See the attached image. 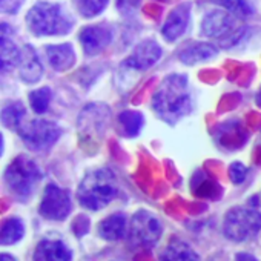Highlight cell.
Listing matches in <instances>:
<instances>
[{"label": "cell", "mask_w": 261, "mask_h": 261, "mask_svg": "<svg viewBox=\"0 0 261 261\" xmlns=\"http://www.w3.org/2000/svg\"><path fill=\"white\" fill-rule=\"evenodd\" d=\"M214 189H215V185L204 175L203 178H201V181H200V186L198 188H195V194L197 195H200V197H211L212 195V192H214Z\"/></svg>", "instance_id": "obj_28"}, {"label": "cell", "mask_w": 261, "mask_h": 261, "mask_svg": "<svg viewBox=\"0 0 261 261\" xmlns=\"http://www.w3.org/2000/svg\"><path fill=\"white\" fill-rule=\"evenodd\" d=\"M143 115L137 111H124L118 115V124L121 136L124 137H136L143 127Z\"/></svg>", "instance_id": "obj_21"}, {"label": "cell", "mask_w": 261, "mask_h": 261, "mask_svg": "<svg viewBox=\"0 0 261 261\" xmlns=\"http://www.w3.org/2000/svg\"><path fill=\"white\" fill-rule=\"evenodd\" d=\"M218 54V48L211 43H189L180 53L178 59L185 65H195L203 60H209Z\"/></svg>", "instance_id": "obj_17"}, {"label": "cell", "mask_w": 261, "mask_h": 261, "mask_svg": "<svg viewBox=\"0 0 261 261\" xmlns=\"http://www.w3.org/2000/svg\"><path fill=\"white\" fill-rule=\"evenodd\" d=\"M211 2L226 8L230 14L238 16V17H246L252 14L250 7L244 2V0H211Z\"/></svg>", "instance_id": "obj_25"}, {"label": "cell", "mask_w": 261, "mask_h": 261, "mask_svg": "<svg viewBox=\"0 0 261 261\" xmlns=\"http://www.w3.org/2000/svg\"><path fill=\"white\" fill-rule=\"evenodd\" d=\"M2 152H4V137L0 134V155H2Z\"/></svg>", "instance_id": "obj_31"}, {"label": "cell", "mask_w": 261, "mask_h": 261, "mask_svg": "<svg viewBox=\"0 0 261 261\" xmlns=\"http://www.w3.org/2000/svg\"><path fill=\"white\" fill-rule=\"evenodd\" d=\"M25 118H27V109L20 101L5 106L2 109V112H0V121H2L7 127L14 129V130L23 123Z\"/></svg>", "instance_id": "obj_22"}, {"label": "cell", "mask_w": 261, "mask_h": 261, "mask_svg": "<svg viewBox=\"0 0 261 261\" xmlns=\"http://www.w3.org/2000/svg\"><path fill=\"white\" fill-rule=\"evenodd\" d=\"M71 258V249L60 240H42L34 253V259L42 261H69Z\"/></svg>", "instance_id": "obj_14"}, {"label": "cell", "mask_w": 261, "mask_h": 261, "mask_svg": "<svg viewBox=\"0 0 261 261\" xmlns=\"http://www.w3.org/2000/svg\"><path fill=\"white\" fill-rule=\"evenodd\" d=\"M74 4L82 16L94 17L106 8L108 0H74Z\"/></svg>", "instance_id": "obj_24"}, {"label": "cell", "mask_w": 261, "mask_h": 261, "mask_svg": "<svg viewBox=\"0 0 261 261\" xmlns=\"http://www.w3.org/2000/svg\"><path fill=\"white\" fill-rule=\"evenodd\" d=\"M42 217L54 221H62L71 214V198L69 194L60 189L57 185L51 183L46 186L40 207Z\"/></svg>", "instance_id": "obj_8"}, {"label": "cell", "mask_w": 261, "mask_h": 261, "mask_svg": "<svg viewBox=\"0 0 261 261\" xmlns=\"http://www.w3.org/2000/svg\"><path fill=\"white\" fill-rule=\"evenodd\" d=\"M80 42L88 56H95L109 46L112 42V31L105 25H92L82 31Z\"/></svg>", "instance_id": "obj_10"}, {"label": "cell", "mask_w": 261, "mask_h": 261, "mask_svg": "<svg viewBox=\"0 0 261 261\" xmlns=\"http://www.w3.org/2000/svg\"><path fill=\"white\" fill-rule=\"evenodd\" d=\"M163 233L162 221L148 211H139L130 220L129 227V243L137 249L154 247Z\"/></svg>", "instance_id": "obj_7"}, {"label": "cell", "mask_w": 261, "mask_h": 261, "mask_svg": "<svg viewBox=\"0 0 261 261\" xmlns=\"http://www.w3.org/2000/svg\"><path fill=\"white\" fill-rule=\"evenodd\" d=\"M118 195V181L115 174L108 168L89 171L77 191L79 203L91 211L106 207Z\"/></svg>", "instance_id": "obj_2"}, {"label": "cell", "mask_w": 261, "mask_h": 261, "mask_svg": "<svg viewBox=\"0 0 261 261\" xmlns=\"http://www.w3.org/2000/svg\"><path fill=\"white\" fill-rule=\"evenodd\" d=\"M19 69H20V77L23 82L36 83L40 80V77L43 74V68H42V63H40L36 51L31 46H25L22 49Z\"/></svg>", "instance_id": "obj_15"}, {"label": "cell", "mask_w": 261, "mask_h": 261, "mask_svg": "<svg viewBox=\"0 0 261 261\" xmlns=\"http://www.w3.org/2000/svg\"><path fill=\"white\" fill-rule=\"evenodd\" d=\"M23 0H0V13L14 14L20 10Z\"/></svg>", "instance_id": "obj_27"}, {"label": "cell", "mask_w": 261, "mask_h": 261, "mask_svg": "<svg viewBox=\"0 0 261 261\" xmlns=\"http://www.w3.org/2000/svg\"><path fill=\"white\" fill-rule=\"evenodd\" d=\"M162 259H175V261H191V259H200L198 253L185 241L181 240H172L169 246L162 253Z\"/></svg>", "instance_id": "obj_20"}, {"label": "cell", "mask_w": 261, "mask_h": 261, "mask_svg": "<svg viewBox=\"0 0 261 261\" xmlns=\"http://www.w3.org/2000/svg\"><path fill=\"white\" fill-rule=\"evenodd\" d=\"M162 54H163V51L155 42L146 40L134 49V53L129 56V59L123 65L133 68V69L146 71L162 59Z\"/></svg>", "instance_id": "obj_11"}, {"label": "cell", "mask_w": 261, "mask_h": 261, "mask_svg": "<svg viewBox=\"0 0 261 261\" xmlns=\"http://www.w3.org/2000/svg\"><path fill=\"white\" fill-rule=\"evenodd\" d=\"M42 177L43 172L39 165L33 159L20 154L7 168L4 180L8 192L14 198L25 201L34 194V189L40 183Z\"/></svg>", "instance_id": "obj_3"}, {"label": "cell", "mask_w": 261, "mask_h": 261, "mask_svg": "<svg viewBox=\"0 0 261 261\" xmlns=\"http://www.w3.org/2000/svg\"><path fill=\"white\" fill-rule=\"evenodd\" d=\"M51 89L49 88H40L37 91H33L30 94V105L36 114H45L48 111L49 101H51Z\"/></svg>", "instance_id": "obj_23"}, {"label": "cell", "mask_w": 261, "mask_h": 261, "mask_svg": "<svg viewBox=\"0 0 261 261\" xmlns=\"http://www.w3.org/2000/svg\"><path fill=\"white\" fill-rule=\"evenodd\" d=\"M229 177L233 185H241L247 177V168L240 162H233L229 166Z\"/></svg>", "instance_id": "obj_26"}, {"label": "cell", "mask_w": 261, "mask_h": 261, "mask_svg": "<svg viewBox=\"0 0 261 261\" xmlns=\"http://www.w3.org/2000/svg\"><path fill=\"white\" fill-rule=\"evenodd\" d=\"M261 232V214L247 207L230 209L223 221V233L233 243L253 240Z\"/></svg>", "instance_id": "obj_5"}, {"label": "cell", "mask_w": 261, "mask_h": 261, "mask_svg": "<svg viewBox=\"0 0 261 261\" xmlns=\"http://www.w3.org/2000/svg\"><path fill=\"white\" fill-rule=\"evenodd\" d=\"M152 108L157 115L174 124L192 111L188 77L183 74L168 75L152 97Z\"/></svg>", "instance_id": "obj_1"}, {"label": "cell", "mask_w": 261, "mask_h": 261, "mask_svg": "<svg viewBox=\"0 0 261 261\" xmlns=\"http://www.w3.org/2000/svg\"><path fill=\"white\" fill-rule=\"evenodd\" d=\"M46 54L51 66L56 71H68L75 63V51L69 43L65 45H49L46 46Z\"/></svg>", "instance_id": "obj_16"}, {"label": "cell", "mask_w": 261, "mask_h": 261, "mask_svg": "<svg viewBox=\"0 0 261 261\" xmlns=\"http://www.w3.org/2000/svg\"><path fill=\"white\" fill-rule=\"evenodd\" d=\"M0 259H14L13 256H8V255H0Z\"/></svg>", "instance_id": "obj_32"}, {"label": "cell", "mask_w": 261, "mask_h": 261, "mask_svg": "<svg viewBox=\"0 0 261 261\" xmlns=\"http://www.w3.org/2000/svg\"><path fill=\"white\" fill-rule=\"evenodd\" d=\"M189 17H191V11H189V5H180L177 7L168 17L166 23L163 25V37L169 42L177 40L178 37H181L189 25Z\"/></svg>", "instance_id": "obj_13"}, {"label": "cell", "mask_w": 261, "mask_h": 261, "mask_svg": "<svg viewBox=\"0 0 261 261\" xmlns=\"http://www.w3.org/2000/svg\"><path fill=\"white\" fill-rule=\"evenodd\" d=\"M28 28L37 36L68 34L72 28L71 17L57 4L39 2L27 14Z\"/></svg>", "instance_id": "obj_4"}, {"label": "cell", "mask_w": 261, "mask_h": 261, "mask_svg": "<svg viewBox=\"0 0 261 261\" xmlns=\"http://www.w3.org/2000/svg\"><path fill=\"white\" fill-rule=\"evenodd\" d=\"M20 56L22 49L17 48L13 39V28L7 23H0V72L19 66Z\"/></svg>", "instance_id": "obj_9"}, {"label": "cell", "mask_w": 261, "mask_h": 261, "mask_svg": "<svg viewBox=\"0 0 261 261\" xmlns=\"http://www.w3.org/2000/svg\"><path fill=\"white\" fill-rule=\"evenodd\" d=\"M235 258H237V259H252V261H256V256H253V255H246V253H238Z\"/></svg>", "instance_id": "obj_29"}, {"label": "cell", "mask_w": 261, "mask_h": 261, "mask_svg": "<svg viewBox=\"0 0 261 261\" xmlns=\"http://www.w3.org/2000/svg\"><path fill=\"white\" fill-rule=\"evenodd\" d=\"M25 235V223L17 218L11 217L7 218L2 224H0V244H14L20 241Z\"/></svg>", "instance_id": "obj_19"}, {"label": "cell", "mask_w": 261, "mask_h": 261, "mask_svg": "<svg viewBox=\"0 0 261 261\" xmlns=\"http://www.w3.org/2000/svg\"><path fill=\"white\" fill-rule=\"evenodd\" d=\"M235 28V19L224 11H212L204 16L201 23V34L206 37H224Z\"/></svg>", "instance_id": "obj_12"}, {"label": "cell", "mask_w": 261, "mask_h": 261, "mask_svg": "<svg viewBox=\"0 0 261 261\" xmlns=\"http://www.w3.org/2000/svg\"><path fill=\"white\" fill-rule=\"evenodd\" d=\"M255 101H256V105L261 108V89L258 91V94H256V98H255Z\"/></svg>", "instance_id": "obj_30"}, {"label": "cell", "mask_w": 261, "mask_h": 261, "mask_svg": "<svg viewBox=\"0 0 261 261\" xmlns=\"http://www.w3.org/2000/svg\"><path fill=\"white\" fill-rule=\"evenodd\" d=\"M25 145L33 151H46L49 149L62 136V129L57 123L36 118L25 121L16 129Z\"/></svg>", "instance_id": "obj_6"}, {"label": "cell", "mask_w": 261, "mask_h": 261, "mask_svg": "<svg viewBox=\"0 0 261 261\" xmlns=\"http://www.w3.org/2000/svg\"><path fill=\"white\" fill-rule=\"evenodd\" d=\"M98 235L106 241H118L126 235V218L123 214H114L98 224Z\"/></svg>", "instance_id": "obj_18"}]
</instances>
